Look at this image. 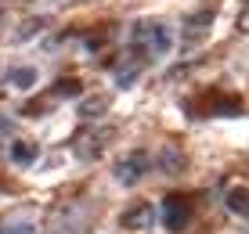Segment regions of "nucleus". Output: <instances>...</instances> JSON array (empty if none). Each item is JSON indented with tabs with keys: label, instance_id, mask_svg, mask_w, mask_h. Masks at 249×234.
Segmentation results:
<instances>
[{
	"label": "nucleus",
	"instance_id": "obj_8",
	"mask_svg": "<svg viewBox=\"0 0 249 234\" xmlns=\"http://www.w3.org/2000/svg\"><path fill=\"white\" fill-rule=\"evenodd\" d=\"M11 130H15V123H11V119H4V116H0V141H4V137H11Z\"/></svg>",
	"mask_w": 249,
	"mask_h": 234
},
{
	"label": "nucleus",
	"instance_id": "obj_3",
	"mask_svg": "<svg viewBox=\"0 0 249 234\" xmlns=\"http://www.w3.org/2000/svg\"><path fill=\"white\" fill-rule=\"evenodd\" d=\"M11 162H18V166H33V162H36V144H33V141H15L11 144Z\"/></svg>",
	"mask_w": 249,
	"mask_h": 234
},
{
	"label": "nucleus",
	"instance_id": "obj_6",
	"mask_svg": "<svg viewBox=\"0 0 249 234\" xmlns=\"http://www.w3.org/2000/svg\"><path fill=\"white\" fill-rule=\"evenodd\" d=\"M123 223H126V227H152V209H148V205H137V209H130V213H126L123 216Z\"/></svg>",
	"mask_w": 249,
	"mask_h": 234
},
{
	"label": "nucleus",
	"instance_id": "obj_2",
	"mask_svg": "<svg viewBox=\"0 0 249 234\" xmlns=\"http://www.w3.org/2000/svg\"><path fill=\"white\" fill-rule=\"evenodd\" d=\"M188 216H192V209H188L184 198H166V202H162V227L166 231H184Z\"/></svg>",
	"mask_w": 249,
	"mask_h": 234
},
{
	"label": "nucleus",
	"instance_id": "obj_1",
	"mask_svg": "<svg viewBox=\"0 0 249 234\" xmlns=\"http://www.w3.org/2000/svg\"><path fill=\"white\" fill-rule=\"evenodd\" d=\"M134 43L152 58H166L174 50V33H170V25L144 22V25H134Z\"/></svg>",
	"mask_w": 249,
	"mask_h": 234
},
{
	"label": "nucleus",
	"instance_id": "obj_4",
	"mask_svg": "<svg viewBox=\"0 0 249 234\" xmlns=\"http://www.w3.org/2000/svg\"><path fill=\"white\" fill-rule=\"evenodd\" d=\"M119 184H134V180H141V173H144V159H126V162H119Z\"/></svg>",
	"mask_w": 249,
	"mask_h": 234
},
{
	"label": "nucleus",
	"instance_id": "obj_5",
	"mask_svg": "<svg viewBox=\"0 0 249 234\" xmlns=\"http://www.w3.org/2000/svg\"><path fill=\"white\" fill-rule=\"evenodd\" d=\"M7 83H11L15 90H33V83H36V68H15V72L7 76Z\"/></svg>",
	"mask_w": 249,
	"mask_h": 234
},
{
	"label": "nucleus",
	"instance_id": "obj_7",
	"mask_svg": "<svg viewBox=\"0 0 249 234\" xmlns=\"http://www.w3.org/2000/svg\"><path fill=\"white\" fill-rule=\"evenodd\" d=\"M7 234H36L33 223H15V227H7Z\"/></svg>",
	"mask_w": 249,
	"mask_h": 234
}]
</instances>
